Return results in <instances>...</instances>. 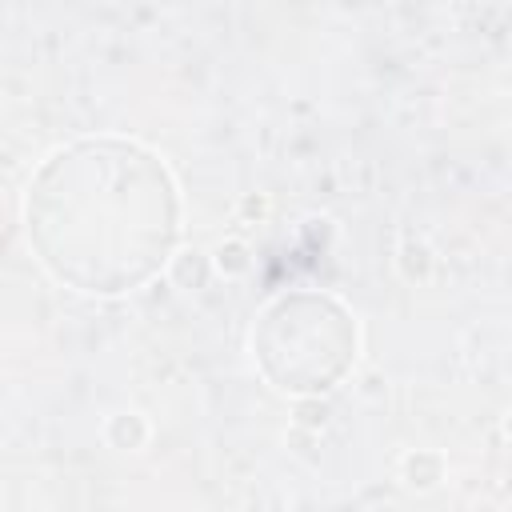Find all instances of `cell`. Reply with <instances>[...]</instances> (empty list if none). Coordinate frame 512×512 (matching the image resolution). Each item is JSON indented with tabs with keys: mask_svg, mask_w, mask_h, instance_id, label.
Listing matches in <instances>:
<instances>
[{
	"mask_svg": "<svg viewBox=\"0 0 512 512\" xmlns=\"http://www.w3.org/2000/svg\"><path fill=\"white\" fill-rule=\"evenodd\" d=\"M28 236L40 260L80 292L144 284L176 244L168 168L132 140H76L28 188Z\"/></svg>",
	"mask_w": 512,
	"mask_h": 512,
	"instance_id": "obj_1",
	"label": "cell"
},
{
	"mask_svg": "<svg viewBox=\"0 0 512 512\" xmlns=\"http://www.w3.org/2000/svg\"><path fill=\"white\" fill-rule=\"evenodd\" d=\"M356 328L348 324L344 308L324 296H288L264 312L256 356L260 364L284 356L268 368L276 388L288 392H316L328 388L352 360Z\"/></svg>",
	"mask_w": 512,
	"mask_h": 512,
	"instance_id": "obj_2",
	"label": "cell"
}]
</instances>
